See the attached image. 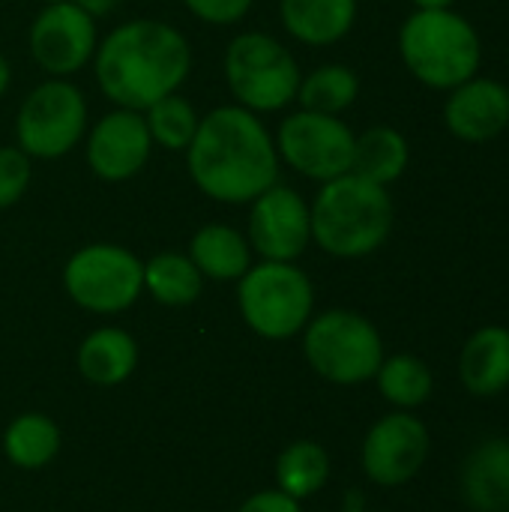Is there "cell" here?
<instances>
[{"instance_id": "obj_25", "label": "cell", "mask_w": 509, "mask_h": 512, "mask_svg": "<svg viewBox=\"0 0 509 512\" xmlns=\"http://www.w3.org/2000/svg\"><path fill=\"white\" fill-rule=\"evenodd\" d=\"M360 96V75L345 63H324L300 78L297 102L306 111L318 114H342Z\"/></svg>"}, {"instance_id": "obj_1", "label": "cell", "mask_w": 509, "mask_h": 512, "mask_svg": "<svg viewBox=\"0 0 509 512\" xmlns=\"http://www.w3.org/2000/svg\"><path fill=\"white\" fill-rule=\"evenodd\" d=\"M186 168L198 192L219 204H249L279 183L273 132L243 105H219L201 117L186 147Z\"/></svg>"}, {"instance_id": "obj_21", "label": "cell", "mask_w": 509, "mask_h": 512, "mask_svg": "<svg viewBox=\"0 0 509 512\" xmlns=\"http://www.w3.org/2000/svg\"><path fill=\"white\" fill-rule=\"evenodd\" d=\"M408 162H411L408 138L393 126H372L354 141L351 171L378 186L396 183L408 171Z\"/></svg>"}, {"instance_id": "obj_22", "label": "cell", "mask_w": 509, "mask_h": 512, "mask_svg": "<svg viewBox=\"0 0 509 512\" xmlns=\"http://www.w3.org/2000/svg\"><path fill=\"white\" fill-rule=\"evenodd\" d=\"M3 453L21 471H39L60 453V429L42 411H27L3 429Z\"/></svg>"}, {"instance_id": "obj_10", "label": "cell", "mask_w": 509, "mask_h": 512, "mask_svg": "<svg viewBox=\"0 0 509 512\" xmlns=\"http://www.w3.org/2000/svg\"><path fill=\"white\" fill-rule=\"evenodd\" d=\"M273 141H276L279 162L318 183L336 180L348 174L354 165L357 135L336 114H318L306 108L291 111L279 123Z\"/></svg>"}, {"instance_id": "obj_30", "label": "cell", "mask_w": 509, "mask_h": 512, "mask_svg": "<svg viewBox=\"0 0 509 512\" xmlns=\"http://www.w3.org/2000/svg\"><path fill=\"white\" fill-rule=\"evenodd\" d=\"M237 512H303V507H300V501L288 498L279 489H264V492L249 495Z\"/></svg>"}, {"instance_id": "obj_20", "label": "cell", "mask_w": 509, "mask_h": 512, "mask_svg": "<svg viewBox=\"0 0 509 512\" xmlns=\"http://www.w3.org/2000/svg\"><path fill=\"white\" fill-rule=\"evenodd\" d=\"M192 264L204 279L213 282H237L252 267V246L243 231L225 222H210L198 228L189 240Z\"/></svg>"}, {"instance_id": "obj_36", "label": "cell", "mask_w": 509, "mask_h": 512, "mask_svg": "<svg viewBox=\"0 0 509 512\" xmlns=\"http://www.w3.org/2000/svg\"><path fill=\"white\" fill-rule=\"evenodd\" d=\"M507 512H509V510H507Z\"/></svg>"}, {"instance_id": "obj_5", "label": "cell", "mask_w": 509, "mask_h": 512, "mask_svg": "<svg viewBox=\"0 0 509 512\" xmlns=\"http://www.w3.org/2000/svg\"><path fill=\"white\" fill-rule=\"evenodd\" d=\"M237 306L252 333L285 342L315 315V285L294 261H261L237 279Z\"/></svg>"}, {"instance_id": "obj_32", "label": "cell", "mask_w": 509, "mask_h": 512, "mask_svg": "<svg viewBox=\"0 0 509 512\" xmlns=\"http://www.w3.org/2000/svg\"><path fill=\"white\" fill-rule=\"evenodd\" d=\"M9 84H12V66H9V60L0 54V96L9 90Z\"/></svg>"}, {"instance_id": "obj_34", "label": "cell", "mask_w": 509, "mask_h": 512, "mask_svg": "<svg viewBox=\"0 0 509 512\" xmlns=\"http://www.w3.org/2000/svg\"><path fill=\"white\" fill-rule=\"evenodd\" d=\"M342 512H366V510H363V507H345Z\"/></svg>"}, {"instance_id": "obj_14", "label": "cell", "mask_w": 509, "mask_h": 512, "mask_svg": "<svg viewBox=\"0 0 509 512\" xmlns=\"http://www.w3.org/2000/svg\"><path fill=\"white\" fill-rule=\"evenodd\" d=\"M153 153V138L141 111L114 108L87 135V168L105 183H123L141 174Z\"/></svg>"}, {"instance_id": "obj_8", "label": "cell", "mask_w": 509, "mask_h": 512, "mask_svg": "<svg viewBox=\"0 0 509 512\" xmlns=\"http://www.w3.org/2000/svg\"><path fill=\"white\" fill-rule=\"evenodd\" d=\"M63 288L93 315H120L144 294V261L117 243H90L69 255Z\"/></svg>"}, {"instance_id": "obj_13", "label": "cell", "mask_w": 509, "mask_h": 512, "mask_svg": "<svg viewBox=\"0 0 509 512\" xmlns=\"http://www.w3.org/2000/svg\"><path fill=\"white\" fill-rule=\"evenodd\" d=\"M429 429L411 411L381 417L363 438L360 462L375 486L396 489L420 474L429 459Z\"/></svg>"}, {"instance_id": "obj_4", "label": "cell", "mask_w": 509, "mask_h": 512, "mask_svg": "<svg viewBox=\"0 0 509 512\" xmlns=\"http://www.w3.org/2000/svg\"><path fill=\"white\" fill-rule=\"evenodd\" d=\"M405 69L432 90H453L483 63L477 27L456 9H414L399 27Z\"/></svg>"}, {"instance_id": "obj_6", "label": "cell", "mask_w": 509, "mask_h": 512, "mask_svg": "<svg viewBox=\"0 0 509 512\" xmlns=\"http://www.w3.org/2000/svg\"><path fill=\"white\" fill-rule=\"evenodd\" d=\"M300 78L294 54L264 30H243L225 48V81L234 105L252 114L285 111L297 102Z\"/></svg>"}, {"instance_id": "obj_23", "label": "cell", "mask_w": 509, "mask_h": 512, "mask_svg": "<svg viewBox=\"0 0 509 512\" xmlns=\"http://www.w3.org/2000/svg\"><path fill=\"white\" fill-rule=\"evenodd\" d=\"M144 291L159 306H192L204 291V276L183 252H159L144 261Z\"/></svg>"}, {"instance_id": "obj_33", "label": "cell", "mask_w": 509, "mask_h": 512, "mask_svg": "<svg viewBox=\"0 0 509 512\" xmlns=\"http://www.w3.org/2000/svg\"><path fill=\"white\" fill-rule=\"evenodd\" d=\"M417 9H453L456 0H411Z\"/></svg>"}, {"instance_id": "obj_26", "label": "cell", "mask_w": 509, "mask_h": 512, "mask_svg": "<svg viewBox=\"0 0 509 512\" xmlns=\"http://www.w3.org/2000/svg\"><path fill=\"white\" fill-rule=\"evenodd\" d=\"M381 390V396L396 405L399 411H414L420 405L429 402L432 390H435V378L432 369L414 357V354H393L384 357L381 369L372 378Z\"/></svg>"}, {"instance_id": "obj_29", "label": "cell", "mask_w": 509, "mask_h": 512, "mask_svg": "<svg viewBox=\"0 0 509 512\" xmlns=\"http://www.w3.org/2000/svg\"><path fill=\"white\" fill-rule=\"evenodd\" d=\"M255 0H183V6L204 24H237Z\"/></svg>"}, {"instance_id": "obj_19", "label": "cell", "mask_w": 509, "mask_h": 512, "mask_svg": "<svg viewBox=\"0 0 509 512\" xmlns=\"http://www.w3.org/2000/svg\"><path fill=\"white\" fill-rule=\"evenodd\" d=\"M75 366L84 381L96 387H117L138 366V342L123 327H99L78 345Z\"/></svg>"}, {"instance_id": "obj_11", "label": "cell", "mask_w": 509, "mask_h": 512, "mask_svg": "<svg viewBox=\"0 0 509 512\" xmlns=\"http://www.w3.org/2000/svg\"><path fill=\"white\" fill-rule=\"evenodd\" d=\"M27 45L42 72H48L51 78H69L81 72L96 54V18L72 0L45 3L30 24Z\"/></svg>"}, {"instance_id": "obj_18", "label": "cell", "mask_w": 509, "mask_h": 512, "mask_svg": "<svg viewBox=\"0 0 509 512\" xmlns=\"http://www.w3.org/2000/svg\"><path fill=\"white\" fill-rule=\"evenodd\" d=\"M462 498L474 512L509 510V441H483L462 465Z\"/></svg>"}, {"instance_id": "obj_2", "label": "cell", "mask_w": 509, "mask_h": 512, "mask_svg": "<svg viewBox=\"0 0 509 512\" xmlns=\"http://www.w3.org/2000/svg\"><path fill=\"white\" fill-rule=\"evenodd\" d=\"M99 90L117 105L147 111L168 93H177L192 72L189 39L168 21L132 18L99 39L93 54Z\"/></svg>"}, {"instance_id": "obj_28", "label": "cell", "mask_w": 509, "mask_h": 512, "mask_svg": "<svg viewBox=\"0 0 509 512\" xmlns=\"http://www.w3.org/2000/svg\"><path fill=\"white\" fill-rule=\"evenodd\" d=\"M30 156L15 147V144H6L0 147V210L18 204L30 186Z\"/></svg>"}, {"instance_id": "obj_3", "label": "cell", "mask_w": 509, "mask_h": 512, "mask_svg": "<svg viewBox=\"0 0 509 512\" xmlns=\"http://www.w3.org/2000/svg\"><path fill=\"white\" fill-rule=\"evenodd\" d=\"M312 243L333 258H366L378 252L396 219L393 198L387 186H378L354 171L321 183L315 201L309 204Z\"/></svg>"}, {"instance_id": "obj_31", "label": "cell", "mask_w": 509, "mask_h": 512, "mask_svg": "<svg viewBox=\"0 0 509 512\" xmlns=\"http://www.w3.org/2000/svg\"><path fill=\"white\" fill-rule=\"evenodd\" d=\"M72 3H78L87 15L102 18V15H108V12L114 9V3H117V0H72Z\"/></svg>"}, {"instance_id": "obj_17", "label": "cell", "mask_w": 509, "mask_h": 512, "mask_svg": "<svg viewBox=\"0 0 509 512\" xmlns=\"http://www.w3.org/2000/svg\"><path fill=\"white\" fill-rule=\"evenodd\" d=\"M279 18L291 39L324 48L351 33L357 0H279Z\"/></svg>"}, {"instance_id": "obj_16", "label": "cell", "mask_w": 509, "mask_h": 512, "mask_svg": "<svg viewBox=\"0 0 509 512\" xmlns=\"http://www.w3.org/2000/svg\"><path fill=\"white\" fill-rule=\"evenodd\" d=\"M459 378L471 396L489 399L509 387V327L489 324L471 333L459 354Z\"/></svg>"}, {"instance_id": "obj_9", "label": "cell", "mask_w": 509, "mask_h": 512, "mask_svg": "<svg viewBox=\"0 0 509 512\" xmlns=\"http://www.w3.org/2000/svg\"><path fill=\"white\" fill-rule=\"evenodd\" d=\"M87 132V99L69 78L36 84L15 114V147L30 159H60Z\"/></svg>"}, {"instance_id": "obj_7", "label": "cell", "mask_w": 509, "mask_h": 512, "mask_svg": "<svg viewBox=\"0 0 509 512\" xmlns=\"http://www.w3.org/2000/svg\"><path fill=\"white\" fill-rule=\"evenodd\" d=\"M303 357L330 384L354 387L375 378L384 363L378 327L354 309H327L303 327Z\"/></svg>"}, {"instance_id": "obj_35", "label": "cell", "mask_w": 509, "mask_h": 512, "mask_svg": "<svg viewBox=\"0 0 509 512\" xmlns=\"http://www.w3.org/2000/svg\"><path fill=\"white\" fill-rule=\"evenodd\" d=\"M42 3H63V0H42Z\"/></svg>"}, {"instance_id": "obj_24", "label": "cell", "mask_w": 509, "mask_h": 512, "mask_svg": "<svg viewBox=\"0 0 509 512\" xmlns=\"http://www.w3.org/2000/svg\"><path fill=\"white\" fill-rule=\"evenodd\" d=\"M330 480V456L318 441H294L276 459V489L294 501L318 495Z\"/></svg>"}, {"instance_id": "obj_15", "label": "cell", "mask_w": 509, "mask_h": 512, "mask_svg": "<svg viewBox=\"0 0 509 512\" xmlns=\"http://www.w3.org/2000/svg\"><path fill=\"white\" fill-rule=\"evenodd\" d=\"M444 126L465 144H486L509 126V87L504 81L474 75L447 90Z\"/></svg>"}, {"instance_id": "obj_12", "label": "cell", "mask_w": 509, "mask_h": 512, "mask_svg": "<svg viewBox=\"0 0 509 512\" xmlns=\"http://www.w3.org/2000/svg\"><path fill=\"white\" fill-rule=\"evenodd\" d=\"M246 240L261 261H297L312 243L309 201L282 183H273L255 201H249Z\"/></svg>"}, {"instance_id": "obj_27", "label": "cell", "mask_w": 509, "mask_h": 512, "mask_svg": "<svg viewBox=\"0 0 509 512\" xmlns=\"http://www.w3.org/2000/svg\"><path fill=\"white\" fill-rule=\"evenodd\" d=\"M141 114L147 120V132H150L153 144H159L162 150H174V153H186L189 141L195 138L198 123H201L198 108L180 93L162 96Z\"/></svg>"}]
</instances>
